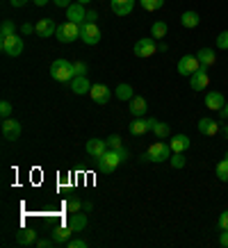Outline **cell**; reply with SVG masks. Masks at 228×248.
Instances as JSON below:
<instances>
[{"label": "cell", "mask_w": 228, "mask_h": 248, "mask_svg": "<svg viewBox=\"0 0 228 248\" xmlns=\"http://www.w3.org/2000/svg\"><path fill=\"white\" fill-rule=\"evenodd\" d=\"M50 78L57 80V82H71L76 78V68H73V62L64 60V57H57V60L50 64Z\"/></svg>", "instance_id": "obj_1"}, {"label": "cell", "mask_w": 228, "mask_h": 248, "mask_svg": "<svg viewBox=\"0 0 228 248\" xmlns=\"http://www.w3.org/2000/svg\"><path fill=\"white\" fill-rule=\"evenodd\" d=\"M171 155H174L171 146H169V143H162V139H160L158 143H151V146H148V151L142 155V159H144V162H153V164H162V162H167Z\"/></svg>", "instance_id": "obj_2"}, {"label": "cell", "mask_w": 228, "mask_h": 248, "mask_svg": "<svg viewBox=\"0 0 228 248\" xmlns=\"http://www.w3.org/2000/svg\"><path fill=\"white\" fill-rule=\"evenodd\" d=\"M96 164H98V171L100 173L110 175V173H114L116 169H119V164H123V159L119 157V153L114 151V148H107L105 155L96 159Z\"/></svg>", "instance_id": "obj_3"}, {"label": "cell", "mask_w": 228, "mask_h": 248, "mask_svg": "<svg viewBox=\"0 0 228 248\" xmlns=\"http://www.w3.org/2000/svg\"><path fill=\"white\" fill-rule=\"evenodd\" d=\"M55 37L62 44H73L76 39H80V25L71 21L62 23V25H57V30H55Z\"/></svg>", "instance_id": "obj_4"}, {"label": "cell", "mask_w": 228, "mask_h": 248, "mask_svg": "<svg viewBox=\"0 0 228 248\" xmlns=\"http://www.w3.org/2000/svg\"><path fill=\"white\" fill-rule=\"evenodd\" d=\"M80 39H82L87 46H96L100 41V28L96 23H87L84 21L80 25Z\"/></svg>", "instance_id": "obj_5"}, {"label": "cell", "mask_w": 228, "mask_h": 248, "mask_svg": "<svg viewBox=\"0 0 228 248\" xmlns=\"http://www.w3.org/2000/svg\"><path fill=\"white\" fill-rule=\"evenodd\" d=\"M0 48H2V53L9 55V57H18L23 53V39L12 34L7 39H0Z\"/></svg>", "instance_id": "obj_6"}, {"label": "cell", "mask_w": 228, "mask_h": 248, "mask_svg": "<svg viewBox=\"0 0 228 248\" xmlns=\"http://www.w3.org/2000/svg\"><path fill=\"white\" fill-rule=\"evenodd\" d=\"M132 50H135L137 57H151V55L158 53V41H155L153 37H144V39L137 41Z\"/></svg>", "instance_id": "obj_7"}, {"label": "cell", "mask_w": 228, "mask_h": 248, "mask_svg": "<svg viewBox=\"0 0 228 248\" xmlns=\"http://www.w3.org/2000/svg\"><path fill=\"white\" fill-rule=\"evenodd\" d=\"M198 66H201V62H198L194 55H182L180 60H178V73H180V76H192V73H196Z\"/></svg>", "instance_id": "obj_8"}, {"label": "cell", "mask_w": 228, "mask_h": 248, "mask_svg": "<svg viewBox=\"0 0 228 248\" xmlns=\"http://www.w3.org/2000/svg\"><path fill=\"white\" fill-rule=\"evenodd\" d=\"M91 100L96 105H107L110 98H112V91L107 89V84H91V91H89Z\"/></svg>", "instance_id": "obj_9"}, {"label": "cell", "mask_w": 228, "mask_h": 248, "mask_svg": "<svg viewBox=\"0 0 228 248\" xmlns=\"http://www.w3.org/2000/svg\"><path fill=\"white\" fill-rule=\"evenodd\" d=\"M210 84V76H208V66H198L196 73H192L190 76V87L194 91H201L205 89Z\"/></svg>", "instance_id": "obj_10"}, {"label": "cell", "mask_w": 228, "mask_h": 248, "mask_svg": "<svg viewBox=\"0 0 228 248\" xmlns=\"http://www.w3.org/2000/svg\"><path fill=\"white\" fill-rule=\"evenodd\" d=\"M0 130H2V137H5L7 141H16V139L21 137V123L16 119H5Z\"/></svg>", "instance_id": "obj_11"}, {"label": "cell", "mask_w": 228, "mask_h": 248, "mask_svg": "<svg viewBox=\"0 0 228 248\" xmlns=\"http://www.w3.org/2000/svg\"><path fill=\"white\" fill-rule=\"evenodd\" d=\"M66 18L71 23H78V25H82L84 21H87V12H84V5H80V2H71L66 7Z\"/></svg>", "instance_id": "obj_12"}, {"label": "cell", "mask_w": 228, "mask_h": 248, "mask_svg": "<svg viewBox=\"0 0 228 248\" xmlns=\"http://www.w3.org/2000/svg\"><path fill=\"white\" fill-rule=\"evenodd\" d=\"M68 84H71V91L78 93V96H84V93H89L91 91V82H89V78L87 76H76Z\"/></svg>", "instance_id": "obj_13"}, {"label": "cell", "mask_w": 228, "mask_h": 248, "mask_svg": "<svg viewBox=\"0 0 228 248\" xmlns=\"http://www.w3.org/2000/svg\"><path fill=\"white\" fill-rule=\"evenodd\" d=\"M196 128H198V132H201V135L214 137V135H217V132L221 130V125H219V123H217L214 119H198Z\"/></svg>", "instance_id": "obj_14"}, {"label": "cell", "mask_w": 228, "mask_h": 248, "mask_svg": "<svg viewBox=\"0 0 228 248\" xmlns=\"http://www.w3.org/2000/svg\"><path fill=\"white\" fill-rule=\"evenodd\" d=\"M224 105H226V100L221 96V91H208V93H205V107H208V109L219 112Z\"/></svg>", "instance_id": "obj_15"}, {"label": "cell", "mask_w": 228, "mask_h": 248, "mask_svg": "<svg viewBox=\"0 0 228 248\" xmlns=\"http://www.w3.org/2000/svg\"><path fill=\"white\" fill-rule=\"evenodd\" d=\"M55 30H57V25H55L53 18H41V21H37V34L41 39L53 37Z\"/></svg>", "instance_id": "obj_16"}, {"label": "cell", "mask_w": 228, "mask_h": 248, "mask_svg": "<svg viewBox=\"0 0 228 248\" xmlns=\"http://www.w3.org/2000/svg\"><path fill=\"white\" fill-rule=\"evenodd\" d=\"M105 151H107V143L103 141V139H89V141H87V153H89L94 159L103 157Z\"/></svg>", "instance_id": "obj_17"}, {"label": "cell", "mask_w": 228, "mask_h": 248, "mask_svg": "<svg viewBox=\"0 0 228 248\" xmlns=\"http://www.w3.org/2000/svg\"><path fill=\"white\" fill-rule=\"evenodd\" d=\"M110 5L116 16H128L135 7V0H110Z\"/></svg>", "instance_id": "obj_18"}, {"label": "cell", "mask_w": 228, "mask_h": 248, "mask_svg": "<svg viewBox=\"0 0 228 248\" xmlns=\"http://www.w3.org/2000/svg\"><path fill=\"white\" fill-rule=\"evenodd\" d=\"M68 226H71L73 232H82L84 228H87V214L84 212H73L68 217Z\"/></svg>", "instance_id": "obj_19"}, {"label": "cell", "mask_w": 228, "mask_h": 248, "mask_svg": "<svg viewBox=\"0 0 228 248\" xmlns=\"http://www.w3.org/2000/svg\"><path fill=\"white\" fill-rule=\"evenodd\" d=\"M169 146H171V151H174V153H185L192 146V141H190V137H187V135H174Z\"/></svg>", "instance_id": "obj_20"}, {"label": "cell", "mask_w": 228, "mask_h": 248, "mask_svg": "<svg viewBox=\"0 0 228 248\" xmlns=\"http://www.w3.org/2000/svg\"><path fill=\"white\" fill-rule=\"evenodd\" d=\"M146 100L142 96H135L132 100H130V114L135 116V119H144V114H146Z\"/></svg>", "instance_id": "obj_21"}, {"label": "cell", "mask_w": 228, "mask_h": 248, "mask_svg": "<svg viewBox=\"0 0 228 248\" xmlns=\"http://www.w3.org/2000/svg\"><path fill=\"white\" fill-rule=\"evenodd\" d=\"M148 130H151L148 119H135L132 123H130V135L132 137H142V135H146Z\"/></svg>", "instance_id": "obj_22"}, {"label": "cell", "mask_w": 228, "mask_h": 248, "mask_svg": "<svg viewBox=\"0 0 228 248\" xmlns=\"http://www.w3.org/2000/svg\"><path fill=\"white\" fill-rule=\"evenodd\" d=\"M196 60L201 62V66H208V68H210L214 62H217V55H214L212 48H201V50L196 53Z\"/></svg>", "instance_id": "obj_23"}, {"label": "cell", "mask_w": 228, "mask_h": 248, "mask_svg": "<svg viewBox=\"0 0 228 248\" xmlns=\"http://www.w3.org/2000/svg\"><path fill=\"white\" fill-rule=\"evenodd\" d=\"M167 32H169V25L164 21H155L151 25V37L155 39V41H162V39L167 37Z\"/></svg>", "instance_id": "obj_24"}, {"label": "cell", "mask_w": 228, "mask_h": 248, "mask_svg": "<svg viewBox=\"0 0 228 248\" xmlns=\"http://www.w3.org/2000/svg\"><path fill=\"white\" fill-rule=\"evenodd\" d=\"M16 241H18V246H32V244H37V232H34L32 228L21 230V234L16 237Z\"/></svg>", "instance_id": "obj_25"}, {"label": "cell", "mask_w": 228, "mask_h": 248, "mask_svg": "<svg viewBox=\"0 0 228 248\" xmlns=\"http://www.w3.org/2000/svg\"><path fill=\"white\" fill-rule=\"evenodd\" d=\"M73 234V230H71V226H62V228H55V232H53V237H55V244H68V237Z\"/></svg>", "instance_id": "obj_26"}, {"label": "cell", "mask_w": 228, "mask_h": 248, "mask_svg": "<svg viewBox=\"0 0 228 248\" xmlns=\"http://www.w3.org/2000/svg\"><path fill=\"white\" fill-rule=\"evenodd\" d=\"M198 23H201V18H198L196 12H185V14L180 16V25H182V28H187V30L196 28Z\"/></svg>", "instance_id": "obj_27"}, {"label": "cell", "mask_w": 228, "mask_h": 248, "mask_svg": "<svg viewBox=\"0 0 228 248\" xmlns=\"http://www.w3.org/2000/svg\"><path fill=\"white\" fill-rule=\"evenodd\" d=\"M114 96L119 98V100H132L135 98V89L130 87V84H119L116 89H114Z\"/></svg>", "instance_id": "obj_28"}, {"label": "cell", "mask_w": 228, "mask_h": 248, "mask_svg": "<svg viewBox=\"0 0 228 248\" xmlns=\"http://www.w3.org/2000/svg\"><path fill=\"white\" fill-rule=\"evenodd\" d=\"M214 175H217L221 182H228V159L226 157H224L219 164L214 166Z\"/></svg>", "instance_id": "obj_29"}, {"label": "cell", "mask_w": 228, "mask_h": 248, "mask_svg": "<svg viewBox=\"0 0 228 248\" xmlns=\"http://www.w3.org/2000/svg\"><path fill=\"white\" fill-rule=\"evenodd\" d=\"M153 135L158 137V139H164V137L171 135V128H169L167 123H162V121H158V123L153 125Z\"/></svg>", "instance_id": "obj_30"}, {"label": "cell", "mask_w": 228, "mask_h": 248, "mask_svg": "<svg viewBox=\"0 0 228 248\" xmlns=\"http://www.w3.org/2000/svg\"><path fill=\"white\" fill-rule=\"evenodd\" d=\"M169 162H171V166H174V169H185V166H187L185 153H174V155L169 157Z\"/></svg>", "instance_id": "obj_31"}, {"label": "cell", "mask_w": 228, "mask_h": 248, "mask_svg": "<svg viewBox=\"0 0 228 248\" xmlns=\"http://www.w3.org/2000/svg\"><path fill=\"white\" fill-rule=\"evenodd\" d=\"M12 34H16V32H14V23H12V21H2V25H0V39H7V37H12Z\"/></svg>", "instance_id": "obj_32"}, {"label": "cell", "mask_w": 228, "mask_h": 248, "mask_svg": "<svg viewBox=\"0 0 228 248\" xmlns=\"http://www.w3.org/2000/svg\"><path fill=\"white\" fill-rule=\"evenodd\" d=\"M164 5V0H142V7L146 9V12H155V9H160Z\"/></svg>", "instance_id": "obj_33"}, {"label": "cell", "mask_w": 228, "mask_h": 248, "mask_svg": "<svg viewBox=\"0 0 228 248\" xmlns=\"http://www.w3.org/2000/svg\"><path fill=\"white\" fill-rule=\"evenodd\" d=\"M12 112H14V109H12V103H9V100H2V103H0V116H2V121L12 119Z\"/></svg>", "instance_id": "obj_34"}, {"label": "cell", "mask_w": 228, "mask_h": 248, "mask_svg": "<svg viewBox=\"0 0 228 248\" xmlns=\"http://www.w3.org/2000/svg\"><path fill=\"white\" fill-rule=\"evenodd\" d=\"M80 210H82V201H78V198H71V201H66V212H68V214L80 212Z\"/></svg>", "instance_id": "obj_35"}, {"label": "cell", "mask_w": 228, "mask_h": 248, "mask_svg": "<svg viewBox=\"0 0 228 248\" xmlns=\"http://www.w3.org/2000/svg\"><path fill=\"white\" fill-rule=\"evenodd\" d=\"M217 48H219V50H228V30L217 34Z\"/></svg>", "instance_id": "obj_36"}, {"label": "cell", "mask_w": 228, "mask_h": 248, "mask_svg": "<svg viewBox=\"0 0 228 248\" xmlns=\"http://www.w3.org/2000/svg\"><path fill=\"white\" fill-rule=\"evenodd\" d=\"M105 143H107V148H119V146H123V143H121V137H119V135H110L105 139Z\"/></svg>", "instance_id": "obj_37"}, {"label": "cell", "mask_w": 228, "mask_h": 248, "mask_svg": "<svg viewBox=\"0 0 228 248\" xmlns=\"http://www.w3.org/2000/svg\"><path fill=\"white\" fill-rule=\"evenodd\" d=\"M217 226H219L221 230H228V210H224L219 214V218H217Z\"/></svg>", "instance_id": "obj_38"}, {"label": "cell", "mask_w": 228, "mask_h": 248, "mask_svg": "<svg viewBox=\"0 0 228 248\" xmlns=\"http://www.w3.org/2000/svg\"><path fill=\"white\" fill-rule=\"evenodd\" d=\"M73 68H76V76H87V64L84 62H73Z\"/></svg>", "instance_id": "obj_39"}, {"label": "cell", "mask_w": 228, "mask_h": 248, "mask_svg": "<svg viewBox=\"0 0 228 248\" xmlns=\"http://www.w3.org/2000/svg\"><path fill=\"white\" fill-rule=\"evenodd\" d=\"M68 248H87L84 239H68Z\"/></svg>", "instance_id": "obj_40"}, {"label": "cell", "mask_w": 228, "mask_h": 248, "mask_svg": "<svg viewBox=\"0 0 228 248\" xmlns=\"http://www.w3.org/2000/svg\"><path fill=\"white\" fill-rule=\"evenodd\" d=\"M21 32H23V34H30V32H37V25H32V23H23V25H21Z\"/></svg>", "instance_id": "obj_41"}, {"label": "cell", "mask_w": 228, "mask_h": 248, "mask_svg": "<svg viewBox=\"0 0 228 248\" xmlns=\"http://www.w3.org/2000/svg\"><path fill=\"white\" fill-rule=\"evenodd\" d=\"M96 21H98V14H96L94 9H89V12H87V23H96Z\"/></svg>", "instance_id": "obj_42"}, {"label": "cell", "mask_w": 228, "mask_h": 248, "mask_svg": "<svg viewBox=\"0 0 228 248\" xmlns=\"http://www.w3.org/2000/svg\"><path fill=\"white\" fill-rule=\"evenodd\" d=\"M53 244H55V239H53V241H50V239H39V241H37L39 248H48V246H53Z\"/></svg>", "instance_id": "obj_43"}, {"label": "cell", "mask_w": 228, "mask_h": 248, "mask_svg": "<svg viewBox=\"0 0 228 248\" xmlns=\"http://www.w3.org/2000/svg\"><path fill=\"white\" fill-rule=\"evenodd\" d=\"M114 151L119 153V157H121L123 162H126V159H128V151H126V148H123V146H119V148H114Z\"/></svg>", "instance_id": "obj_44"}, {"label": "cell", "mask_w": 228, "mask_h": 248, "mask_svg": "<svg viewBox=\"0 0 228 248\" xmlns=\"http://www.w3.org/2000/svg\"><path fill=\"white\" fill-rule=\"evenodd\" d=\"M219 244L224 248H228V230H224V232H221V237H219Z\"/></svg>", "instance_id": "obj_45"}, {"label": "cell", "mask_w": 228, "mask_h": 248, "mask_svg": "<svg viewBox=\"0 0 228 248\" xmlns=\"http://www.w3.org/2000/svg\"><path fill=\"white\" fill-rule=\"evenodd\" d=\"M53 2L57 5V7H64V9H66L68 5H71V0H53Z\"/></svg>", "instance_id": "obj_46"}, {"label": "cell", "mask_w": 228, "mask_h": 248, "mask_svg": "<svg viewBox=\"0 0 228 248\" xmlns=\"http://www.w3.org/2000/svg\"><path fill=\"white\" fill-rule=\"evenodd\" d=\"M219 116H221V119H224V121H228V103H226V105H224V107H221V109H219Z\"/></svg>", "instance_id": "obj_47"}, {"label": "cell", "mask_w": 228, "mask_h": 248, "mask_svg": "<svg viewBox=\"0 0 228 248\" xmlns=\"http://www.w3.org/2000/svg\"><path fill=\"white\" fill-rule=\"evenodd\" d=\"M9 2H12V7H23V5H25L23 0H9Z\"/></svg>", "instance_id": "obj_48"}, {"label": "cell", "mask_w": 228, "mask_h": 248, "mask_svg": "<svg viewBox=\"0 0 228 248\" xmlns=\"http://www.w3.org/2000/svg\"><path fill=\"white\" fill-rule=\"evenodd\" d=\"M167 48H169L167 44H162V41H160V46H158V50H160V53H167Z\"/></svg>", "instance_id": "obj_49"}, {"label": "cell", "mask_w": 228, "mask_h": 248, "mask_svg": "<svg viewBox=\"0 0 228 248\" xmlns=\"http://www.w3.org/2000/svg\"><path fill=\"white\" fill-rule=\"evenodd\" d=\"M82 210L84 212H91V210H94V205H91V203H82Z\"/></svg>", "instance_id": "obj_50"}, {"label": "cell", "mask_w": 228, "mask_h": 248, "mask_svg": "<svg viewBox=\"0 0 228 248\" xmlns=\"http://www.w3.org/2000/svg\"><path fill=\"white\" fill-rule=\"evenodd\" d=\"M34 5H37V7H44V5H48V0H34Z\"/></svg>", "instance_id": "obj_51"}, {"label": "cell", "mask_w": 228, "mask_h": 248, "mask_svg": "<svg viewBox=\"0 0 228 248\" xmlns=\"http://www.w3.org/2000/svg\"><path fill=\"white\" fill-rule=\"evenodd\" d=\"M221 135H224V139H228V125H224V128H221Z\"/></svg>", "instance_id": "obj_52"}, {"label": "cell", "mask_w": 228, "mask_h": 248, "mask_svg": "<svg viewBox=\"0 0 228 248\" xmlns=\"http://www.w3.org/2000/svg\"><path fill=\"white\" fill-rule=\"evenodd\" d=\"M76 2H80V5H87V2H91V0H76Z\"/></svg>", "instance_id": "obj_53"}, {"label": "cell", "mask_w": 228, "mask_h": 248, "mask_svg": "<svg viewBox=\"0 0 228 248\" xmlns=\"http://www.w3.org/2000/svg\"><path fill=\"white\" fill-rule=\"evenodd\" d=\"M226 159H228V151H226Z\"/></svg>", "instance_id": "obj_54"}, {"label": "cell", "mask_w": 228, "mask_h": 248, "mask_svg": "<svg viewBox=\"0 0 228 248\" xmlns=\"http://www.w3.org/2000/svg\"><path fill=\"white\" fill-rule=\"evenodd\" d=\"M23 2H28V0H23Z\"/></svg>", "instance_id": "obj_55"}]
</instances>
